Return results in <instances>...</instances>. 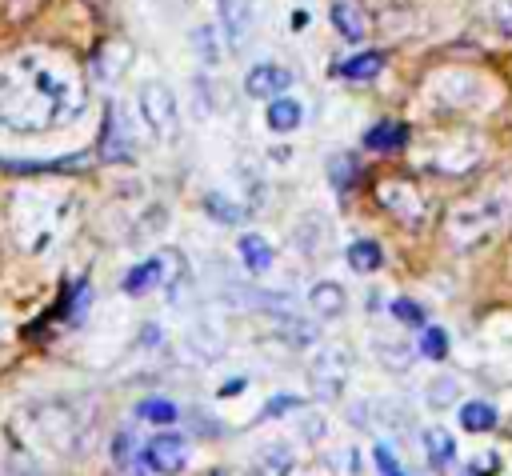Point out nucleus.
<instances>
[{"mask_svg":"<svg viewBox=\"0 0 512 476\" xmlns=\"http://www.w3.org/2000/svg\"><path fill=\"white\" fill-rule=\"evenodd\" d=\"M84 80L56 52H20L0 68V128L36 136L84 112Z\"/></svg>","mask_w":512,"mask_h":476,"instance_id":"1","label":"nucleus"},{"mask_svg":"<svg viewBox=\"0 0 512 476\" xmlns=\"http://www.w3.org/2000/svg\"><path fill=\"white\" fill-rule=\"evenodd\" d=\"M508 220H512V188L496 184V188L456 200L444 212V240L456 252H472V248L488 244L492 236H500L508 228Z\"/></svg>","mask_w":512,"mask_h":476,"instance_id":"2","label":"nucleus"},{"mask_svg":"<svg viewBox=\"0 0 512 476\" xmlns=\"http://www.w3.org/2000/svg\"><path fill=\"white\" fill-rule=\"evenodd\" d=\"M68 216H72V196L64 188L28 184L12 192V232L24 252H44L48 244H56Z\"/></svg>","mask_w":512,"mask_h":476,"instance_id":"3","label":"nucleus"},{"mask_svg":"<svg viewBox=\"0 0 512 476\" xmlns=\"http://www.w3.org/2000/svg\"><path fill=\"white\" fill-rule=\"evenodd\" d=\"M12 436L24 440V448H52V452H68L76 440V424L72 412H64L60 404H28L16 420H12Z\"/></svg>","mask_w":512,"mask_h":476,"instance_id":"4","label":"nucleus"},{"mask_svg":"<svg viewBox=\"0 0 512 476\" xmlns=\"http://www.w3.org/2000/svg\"><path fill=\"white\" fill-rule=\"evenodd\" d=\"M376 200H380V208H384L400 228H412V232H420V228L432 220V212H436L428 188H420L412 176H384V180L376 184Z\"/></svg>","mask_w":512,"mask_h":476,"instance_id":"5","label":"nucleus"},{"mask_svg":"<svg viewBox=\"0 0 512 476\" xmlns=\"http://www.w3.org/2000/svg\"><path fill=\"white\" fill-rule=\"evenodd\" d=\"M140 116L148 124V132L156 140H176L180 136V108H176V96L168 84L152 80L140 88Z\"/></svg>","mask_w":512,"mask_h":476,"instance_id":"6","label":"nucleus"},{"mask_svg":"<svg viewBox=\"0 0 512 476\" xmlns=\"http://www.w3.org/2000/svg\"><path fill=\"white\" fill-rule=\"evenodd\" d=\"M308 376H312V388H316L324 400L340 396V392H344V380H348V352H344V348H336V344L320 348V352L312 356Z\"/></svg>","mask_w":512,"mask_h":476,"instance_id":"7","label":"nucleus"},{"mask_svg":"<svg viewBox=\"0 0 512 476\" xmlns=\"http://www.w3.org/2000/svg\"><path fill=\"white\" fill-rule=\"evenodd\" d=\"M140 460H144V468L156 472V476H176V472L184 468V460H188V440L176 436V432H156V436L144 444Z\"/></svg>","mask_w":512,"mask_h":476,"instance_id":"8","label":"nucleus"},{"mask_svg":"<svg viewBox=\"0 0 512 476\" xmlns=\"http://www.w3.org/2000/svg\"><path fill=\"white\" fill-rule=\"evenodd\" d=\"M292 88V72L280 68V64H256L248 76H244V92L256 96V100H276L280 92Z\"/></svg>","mask_w":512,"mask_h":476,"instance_id":"9","label":"nucleus"},{"mask_svg":"<svg viewBox=\"0 0 512 476\" xmlns=\"http://www.w3.org/2000/svg\"><path fill=\"white\" fill-rule=\"evenodd\" d=\"M332 28H336L348 44H364L368 32H372V20H368V12H364L356 0H336V4H332Z\"/></svg>","mask_w":512,"mask_h":476,"instance_id":"10","label":"nucleus"},{"mask_svg":"<svg viewBox=\"0 0 512 476\" xmlns=\"http://www.w3.org/2000/svg\"><path fill=\"white\" fill-rule=\"evenodd\" d=\"M216 8H220L228 44L240 48V44L248 40V28H252V4H248V0H216Z\"/></svg>","mask_w":512,"mask_h":476,"instance_id":"11","label":"nucleus"},{"mask_svg":"<svg viewBox=\"0 0 512 476\" xmlns=\"http://www.w3.org/2000/svg\"><path fill=\"white\" fill-rule=\"evenodd\" d=\"M308 304H312V312L316 316H324V320H336L340 312H344V288L336 284V280H320V284H312V292H308Z\"/></svg>","mask_w":512,"mask_h":476,"instance_id":"12","label":"nucleus"},{"mask_svg":"<svg viewBox=\"0 0 512 476\" xmlns=\"http://www.w3.org/2000/svg\"><path fill=\"white\" fill-rule=\"evenodd\" d=\"M364 144H368L372 152H400V148L408 144V124L384 120V124H376V128L364 136Z\"/></svg>","mask_w":512,"mask_h":476,"instance_id":"13","label":"nucleus"},{"mask_svg":"<svg viewBox=\"0 0 512 476\" xmlns=\"http://www.w3.org/2000/svg\"><path fill=\"white\" fill-rule=\"evenodd\" d=\"M240 260H244V268L248 272H268L272 268V248H268V240L264 236H256V232H244L240 236Z\"/></svg>","mask_w":512,"mask_h":476,"instance_id":"14","label":"nucleus"},{"mask_svg":"<svg viewBox=\"0 0 512 476\" xmlns=\"http://www.w3.org/2000/svg\"><path fill=\"white\" fill-rule=\"evenodd\" d=\"M424 452H428V464L436 472H444L452 460H456V440L444 432V428H428L424 432Z\"/></svg>","mask_w":512,"mask_h":476,"instance_id":"15","label":"nucleus"},{"mask_svg":"<svg viewBox=\"0 0 512 476\" xmlns=\"http://www.w3.org/2000/svg\"><path fill=\"white\" fill-rule=\"evenodd\" d=\"M256 476H288V468H292V448L288 444H268V448H260L256 452Z\"/></svg>","mask_w":512,"mask_h":476,"instance_id":"16","label":"nucleus"},{"mask_svg":"<svg viewBox=\"0 0 512 476\" xmlns=\"http://www.w3.org/2000/svg\"><path fill=\"white\" fill-rule=\"evenodd\" d=\"M300 120H304V108L292 96H276L268 104V128L272 132H292V128H300Z\"/></svg>","mask_w":512,"mask_h":476,"instance_id":"17","label":"nucleus"},{"mask_svg":"<svg viewBox=\"0 0 512 476\" xmlns=\"http://www.w3.org/2000/svg\"><path fill=\"white\" fill-rule=\"evenodd\" d=\"M460 424H464L468 432H492V428H496V408L484 404V400H468V404L460 408Z\"/></svg>","mask_w":512,"mask_h":476,"instance_id":"18","label":"nucleus"},{"mask_svg":"<svg viewBox=\"0 0 512 476\" xmlns=\"http://www.w3.org/2000/svg\"><path fill=\"white\" fill-rule=\"evenodd\" d=\"M136 416L148 420V424H176L180 420V408L172 400H164V396H148V400H140Z\"/></svg>","mask_w":512,"mask_h":476,"instance_id":"19","label":"nucleus"},{"mask_svg":"<svg viewBox=\"0 0 512 476\" xmlns=\"http://www.w3.org/2000/svg\"><path fill=\"white\" fill-rule=\"evenodd\" d=\"M48 8V0H0V16H4V24H28V20H36L40 12Z\"/></svg>","mask_w":512,"mask_h":476,"instance_id":"20","label":"nucleus"},{"mask_svg":"<svg viewBox=\"0 0 512 476\" xmlns=\"http://www.w3.org/2000/svg\"><path fill=\"white\" fill-rule=\"evenodd\" d=\"M348 264H352L356 272H376V268L384 264V252H380L376 240H356V244L348 248Z\"/></svg>","mask_w":512,"mask_h":476,"instance_id":"21","label":"nucleus"},{"mask_svg":"<svg viewBox=\"0 0 512 476\" xmlns=\"http://www.w3.org/2000/svg\"><path fill=\"white\" fill-rule=\"evenodd\" d=\"M160 272H164V268H160V260H144V264H136V268L124 276V292H128V296L148 292V288L160 280Z\"/></svg>","mask_w":512,"mask_h":476,"instance_id":"22","label":"nucleus"},{"mask_svg":"<svg viewBox=\"0 0 512 476\" xmlns=\"http://www.w3.org/2000/svg\"><path fill=\"white\" fill-rule=\"evenodd\" d=\"M380 68H384V56H380V52H356L352 60H344L340 72H344L348 80H372Z\"/></svg>","mask_w":512,"mask_h":476,"instance_id":"23","label":"nucleus"},{"mask_svg":"<svg viewBox=\"0 0 512 476\" xmlns=\"http://www.w3.org/2000/svg\"><path fill=\"white\" fill-rule=\"evenodd\" d=\"M376 356H380L388 368H404V364L412 360V348H408V344H396V340H388V344H380V348H376Z\"/></svg>","mask_w":512,"mask_h":476,"instance_id":"24","label":"nucleus"},{"mask_svg":"<svg viewBox=\"0 0 512 476\" xmlns=\"http://www.w3.org/2000/svg\"><path fill=\"white\" fill-rule=\"evenodd\" d=\"M204 204H208V212H212V216H216L220 224H236V220H240V208H236L232 200H224V196H216V192H212V196H208Z\"/></svg>","mask_w":512,"mask_h":476,"instance_id":"25","label":"nucleus"},{"mask_svg":"<svg viewBox=\"0 0 512 476\" xmlns=\"http://www.w3.org/2000/svg\"><path fill=\"white\" fill-rule=\"evenodd\" d=\"M420 348H424V356H432V360H444V352H448V336H444L440 328H424V336H420Z\"/></svg>","mask_w":512,"mask_h":476,"instance_id":"26","label":"nucleus"},{"mask_svg":"<svg viewBox=\"0 0 512 476\" xmlns=\"http://www.w3.org/2000/svg\"><path fill=\"white\" fill-rule=\"evenodd\" d=\"M392 312H396V320H400V324L424 328V312H420V304H412V300H396V304H392Z\"/></svg>","mask_w":512,"mask_h":476,"instance_id":"27","label":"nucleus"},{"mask_svg":"<svg viewBox=\"0 0 512 476\" xmlns=\"http://www.w3.org/2000/svg\"><path fill=\"white\" fill-rule=\"evenodd\" d=\"M376 464H380V472H384V476H404V468L396 464V456H392L384 444H376Z\"/></svg>","mask_w":512,"mask_h":476,"instance_id":"28","label":"nucleus"},{"mask_svg":"<svg viewBox=\"0 0 512 476\" xmlns=\"http://www.w3.org/2000/svg\"><path fill=\"white\" fill-rule=\"evenodd\" d=\"M428 396H432V404H444V400H456V380H436Z\"/></svg>","mask_w":512,"mask_h":476,"instance_id":"29","label":"nucleus"},{"mask_svg":"<svg viewBox=\"0 0 512 476\" xmlns=\"http://www.w3.org/2000/svg\"><path fill=\"white\" fill-rule=\"evenodd\" d=\"M196 44L204 48V64H216V44H212V32H208V28L196 32Z\"/></svg>","mask_w":512,"mask_h":476,"instance_id":"30","label":"nucleus"},{"mask_svg":"<svg viewBox=\"0 0 512 476\" xmlns=\"http://www.w3.org/2000/svg\"><path fill=\"white\" fill-rule=\"evenodd\" d=\"M112 452H116V464L128 468V464H132V436H116V448H112Z\"/></svg>","mask_w":512,"mask_h":476,"instance_id":"31","label":"nucleus"},{"mask_svg":"<svg viewBox=\"0 0 512 476\" xmlns=\"http://www.w3.org/2000/svg\"><path fill=\"white\" fill-rule=\"evenodd\" d=\"M280 408H300V400H296V396H276V400L268 404V416H280Z\"/></svg>","mask_w":512,"mask_h":476,"instance_id":"32","label":"nucleus"},{"mask_svg":"<svg viewBox=\"0 0 512 476\" xmlns=\"http://www.w3.org/2000/svg\"><path fill=\"white\" fill-rule=\"evenodd\" d=\"M500 28H504V32H508V36H512V8H508V12H504V16H500Z\"/></svg>","mask_w":512,"mask_h":476,"instance_id":"33","label":"nucleus"}]
</instances>
